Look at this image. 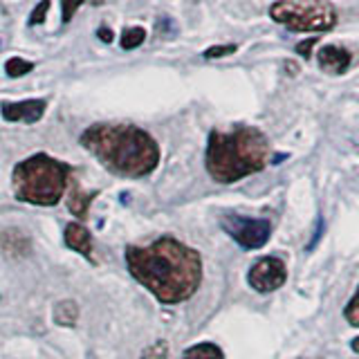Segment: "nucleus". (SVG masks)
Listing matches in <instances>:
<instances>
[{
    "label": "nucleus",
    "mask_w": 359,
    "mask_h": 359,
    "mask_svg": "<svg viewBox=\"0 0 359 359\" xmlns=\"http://www.w3.org/2000/svg\"><path fill=\"white\" fill-rule=\"evenodd\" d=\"M126 267L137 283L166 306L189 301L202 283L200 254L173 236L126 247Z\"/></svg>",
    "instance_id": "f257e3e1"
},
{
    "label": "nucleus",
    "mask_w": 359,
    "mask_h": 359,
    "mask_svg": "<svg viewBox=\"0 0 359 359\" xmlns=\"http://www.w3.org/2000/svg\"><path fill=\"white\" fill-rule=\"evenodd\" d=\"M81 146L121 177H146L160 164L157 142L133 123H93L83 130Z\"/></svg>",
    "instance_id": "f03ea898"
},
{
    "label": "nucleus",
    "mask_w": 359,
    "mask_h": 359,
    "mask_svg": "<svg viewBox=\"0 0 359 359\" xmlns=\"http://www.w3.org/2000/svg\"><path fill=\"white\" fill-rule=\"evenodd\" d=\"M269 155V142L254 126H238L233 130H211L205 153L207 173L220 184H233L238 180L263 171Z\"/></svg>",
    "instance_id": "7ed1b4c3"
},
{
    "label": "nucleus",
    "mask_w": 359,
    "mask_h": 359,
    "mask_svg": "<svg viewBox=\"0 0 359 359\" xmlns=\"http://www.w3.org/2000/svg\"><path fill=\"white\" fill-rule=\"evenodd\" d=\"M72 166L54 160L48 153H36L14 166L11 184L20 202L36 207H54L70 189Z\"/></svg>",
    "instance_id": "20e7f679"
},
{
    "label": "nucleus",
    "mask_w": 359,
    "mask_h": 359,
    "mask_svg": "<svg viewBox=\"0 0 359 359\" xmlns=\"http://www.w3.org/2000/svg\"><path fill=\"white\" fill-rule=\"evenodd\" d=\"M269 18L290 32H330L337 11L325 0H278L269 7Z\"/></svg>",
    "instance_id": "39448f33"
},
{
    "label": "nucleus",
    "mask_w": 359,
    "mask_h": 359,
    "mask_svg": "<svg viewBox=\"0 0 359 359\" xmlns=\"http://www.w3.org/2000/svg\"><path fill=\"white\" fill-rule=\"evenodd\" d=\"M222 231L231 236L233 243H238L243 250H258L269 241L272 233V224L265 218H247V216H236V213H227L220 220Z\"/></svg>",
    "instance_id": "423d86ee"
},
{
    "label": "nucleus",
    "mask_w": 359,
    "mask_h": 359,
    "mask_svg": "<svg viewBox=\"0 0 359 359\" xmlns=\"http://www.w3.org/2000/svg\"><path fill=\"white\" fill-rule=\"evenodd\" d=\"M287 280V265L280 261L278 256H263L250 267L247 272V283L252 290L261 292V294H269L283 287Z\"/></svg>",
    "instance_id": "0eeeda50"
},
{
    "label": "nucleus",
    "mask_w": 359,
    "mask_h": 359,
    "mask_svg": "<svg viewBox=\"0 0 359 359\" xmlns=\"http://www.w3.org/2000/svg\"><path fill=\"white\" fill-rule=\"evenodd\" d=\"M48 108L45 99H25V101H7L0 106L3 119L7 121H22V123H36Z\"/></svg>",
    "instance_id": "6e6552de"
},
{
    "label": "nucleus",
    "mask_w": 359,
    "mask_h": 359,
    "mask_svg": "<svg viewBox=\"0 0 359 359\" xmlns=\"http://www.w3.org/2000/svg\"><path fill=\"white\" fill-rule=\"evenodd\" d=\"M317 61L319 67L328 74H346L348 67L353 65V52L341 48V45H323V48L317 52Z\"/></svg>",
    "instance_id": "1a4fd4ad"
},
{
    "label": "nucleus",
    "mask_w": 359,
    "mask_h": 359,
    "mask_svg": "<svg viewBox=\"0 0 359 359\" xmlns=\"http://www.w3.org/2000/svg\"><path fill=\"white\" fill-rule=\"evenodd\" d=\"M63 241L72 252L86 256L88 261H95V256H93V233L88 231L86 224L70 222L65 227V231H63Z\"/></svg>",
    "instance_id": "9d476101"
},
{
    "label": "nucleus",
    "mask_w": 359,
    "mask_h": 359,
    "mask_svg": "<svg viewBox=\"0 0 359 359\" xmlns=\"http://www.w3.org/2000/svg\"><path fill=\"white\" fill-rule=\"evenodd\" d=\"M0 252L11 258H22V256H29L32 243L20 229H5V231H0Z\"/></svg>",
    "instance_id": "9b49d317"
},
{
    "label": "nucleus",
    "mask_w": 359,
    "mask_h": 359,
    "mask_svg": "<svg viewBox=\"0 0 359 359\" xmlns=\"http://www.w3.org/2000/svg\"><path fill=\"white\" fill-rule=\"evenodd\" d=\"M70 202H67V207L74 213L79 220H83L88 216V209L93 205V200L97 198V191H83L76 182L70 184Z\"/></svg>",
    "instance_id": "f8f14e48"
},
{
    "label": "nucleus",
    "mask_w": 359,
    "mask_h": 359,
    "mask_svg": "<svg viewBox=\"0 0 359 359\" xmlns=\"http://www.w3.org/2000/svg\"><path fill=\"white\" fill-rule=\"evenodd\" d=\"M54 321L63 325V328H72V325H76V321H79V306L70 299L59 301L54 306Z\"/></svg>",
    "instance_id": "ddd939ff"
},
{
    "label": "nucleus",
    "mask_w": 359,
    "mask_h": 359,
    "mask_svg": "<svg viewBox=\"0 0 359 359\" xmlns=\"http://www.w3.org/2000/svg\"><path fill=\"white\" fill-rule=\"evenodd\" d=\"M182 359H224V353L220 351V346L211 341H202V344L187 348Z\"/></svg>",
    "instance_id": "4468645a"
},
{
    "label": "nucleus",
    "mask_w": 359,
    "mask_h": 359,
    "mask_svg": "<svg viewBox=\"0 0 359 359\" xmlns=\"http://www.w3.org/2000/svg\"><path fill=\"white\" fill-rule=\"evenodd\" d=\"M34 70V63L32 61H25V59H20V56H11V59H7L5 63V72L7 76L11 79H18V76H25L27 72Z\"/></svg>",
    "instance_id": "2eb2a0df"
},
{
    "label": "nucleus",
    "mask_w": 359,
    "mask_h": 359,
    "mask_svg": "<svg viewBox=\"0 0 359 359\" xmlns=\"http://www.w3.org/2000/svg\"><path fill=\"white\" fill-rule=\"evenodd\" d=\"M144 41H146V29L144 27H128V29H123L119 43H121L123 50H135V48H140Z\"/></svg>",
    "instance_id": "dca6fc26"
},
{
    "label": "nucleus",
    "mask_w": 359,
    "mask_h": 359,
    "mask_svg": "<svg viewBox=\"0 0 359 359\" xmlns=\"http://www.w3.org/2000/svg\"><path fill=\"white\" fill-rule=\"evenodd\" d=\"M86 3L90 0H61V18H63V25L72 20V16L76 14V9H81Z\"/></svg>",
    "instance_id": "f3484780"
},
{
    "label": "nucleus",
    "mask_w": 359,
    "mask_h": 359,
    "mask_svg": "<svg viewBox=\"0 0 359 359\" xmlns=\"http://www.w3.org/2000/svg\"><path fill=\"white\" fill-rule=\"evenodd\" d=\"M344 317H346V321L351 323V325H355V328H359V287H357V292H355V297L348 301V306H346V310H344Z\"/></svg>",
    "instance_id": "a211bd4d"
},
{
    "label": "nucleus",
    "mask_w": 359,
    "mask_h": 359,
    "mask_svg": "<svg viewBox=\"0 0 359 359\" xmlns=\"http://www.w3.org/2000/svg\"><path fill=\"white\" fill-rule=\"evenodd\" d=\"M50 7H52V3L50 0H41V3L34 7V11L29 14V27H36V25H41V22L48 18V11H50Z\"/></svg>",
    "instance_id": "6ab92c4d"
},
{
    "label": "nucleus",
    "mask_w": 359,
    "mask_h": 359,
    "mask_svg": "<svg viewBox=\"0 0 359 359\" xmlns=\"http://www.w3.org/2000/svg\"><path fill=\"white\" fill-rule=\"evenodd\" d=\"M140 359H168V344L166 341H155L142 353Z\"/></svg>",
    "instance_id": "aec40b11"
},
{
    "label": "nucleus",
    "mask_w": 359,
    "mask_h": 359,
    "mask_svg": "<svg viewBox=\"0 0 359 359\" xmlns=\"http://www.w3.org/2000/svg\"><path fill=\"white\" fill-rule=\"evenodd\" d=\"M236 50H238V45H213V48H207L205 52H202V56L205 59H222V56H229L233 54Z\"/></svg>",
    "instance_id": "412c9836"
},
{
    "label": "nucleus",
    "mask_w": 359,
    "mask_h": 359,
    "mask_svg": "<svg viewBox=\"0 0 359 359\" xmlns=\"http://www.w3.org/2000/svg\"><path fill=\"white\" fill-rule=\"evenodd\" d=\"M317 43H319V36H310L308 41H303V43L297 45V52L303 56V59H310V56H312V48H314Z\"/></svg>",
    "instance_id": "4be33fe9"
},
{
    "label": "nucleus",
    "mask_w": 359,
    "mask_h": 359,
    "mask_svg": "<svg viewBox=\"0 0 359 359\" xmlns=\"http://www.w3.org/2000/svg\"><path fill=\"white\" fill-rule=\"evenodd\" d=\"M97 36L104 41V43H112V36H115V34H112L108 27H99V32H97Z\"/></svg>",
    "instance_id": "5701e85b"
},
{
    "label": "nucleus",
    "mask_w": 359,
    "mask_h": 359,
    "mask_svg": "<svg viewBox=\"0 0 359 359\" xmlns=\"http://www.w3.org/2000/svg\"><path fill=\"white\" fill-rule=\"evenodd\" d=\"M351 348H353L355 353H359V337H355V339L351 341Z\"/></svg>",
    "instance_id": "b1692460"
}]
</instances>
